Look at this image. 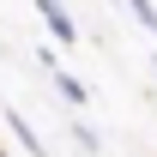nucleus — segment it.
<instances>
[{
    "label": "nucleus",
    "mask_w": 157,
    "mask_h": 157,
    "mask_svg": "<svg viewBox=\"0 0 157 157\" xmlns=\"http://www.w3.org/2000/svg\"><path fill=\"white\" fill-rule=\"evenodd\" d=\"M36 12H42V24H48V36H55L60 48H67V42H78V24L67 18V6H60V0H36Z\"/></svg>",
    "instance_id": "nucleus-1"
},
{
    "label": "nucleus",
    "mask_w": 157,
    "mask_h": 157,
    "mask_svg": "<svg viewBox=\"0 0 157 157\" xmlns=\"http://www.w3.org/2000/svg\"><path fill=\"white\" fill-rule=\"evenodd\" d=\"M127 12H133V18H139V24L157 36V6H151V0H127Z\"/></svg>",
    "instance_id": "nucleus-2"
},
{
    "label": "nucleus",
    "mask_w": 157,
    "mask_h": 157,
    "mask_svg": "<svg viewBox=\"0 0 157 157\" xmlns=\"http://www.w3.org/2000/svg\"><path fill=\"white\" fill-rule=\"evenodd\" d=\"M55 85H60V97H67V103H85V85H78L73 73H55Z\"/></svg>",
    "instance_id": "nucleus-3"
},
{
    "label": "nucleus",
    "mask_w": 157,
    "mask_h": 157,
    "mask_svg": "<svg viewBox=\"0 0 157 157\" xmlns=\"http://www.w3.org/2000/svg\"><path fill=\"white\" fill-rule=\"evenodd\" d=\"M151 67H157V48H151Z\"/></svg>",
    "instance_id": "nucleus-4"
}]
</instances>
